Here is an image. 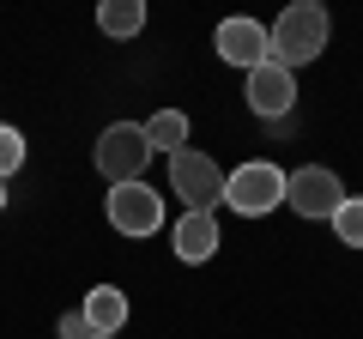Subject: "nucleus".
Segmentation results:
<instances>
[{
  "label": "nucleus",
  "instance_id": "423d86ee",
  "mask_svg": "<svg viewBox=\"0 0 363 339\" xmlns=\"http://www.w3.org/2000/svg\"><path fill=\"white\" fill-rule=\"evenodd\" d=\"M104 212H109V224H116L121 236H157V230H164V194H157V188H145V182L109 188Z\"/></svg>",
  "mask_w": 363,
  "mask_h": 339
},
{
  "label": "nucleus",
  "instance_id": "4468645a",
  "mask_svg": "<svg viewBox=\"0 0 363 339\" xmlns=\"http://www.w3.org/2000/svg\"><path fill=\"white\" fill-rule=\"evenodd\" d=\"M25 164V133L0 121V182H13V170Z\"/></svg>",
  "mask_w": 363,
  "mask_h": 339
},
{
  "label": "nucleus",
  "instance_id": "f3484780",
  "mask_svg": "<svg viewBox=\"0 0 363 339\" xmlns=\"http://www.w3.org/2000/svg\"><path fill=\"white\" fill-rule=\"evenodd\" d=\"M91 339H104V333H91Z\"/></svg>",
  "mask_w": 363,
  "mask_h": 339
},
{
  "label": "nucleus",
  "instance_id": "39448f33",
  "mask_svg": "<svg viewBox=\"0 0 363 339\" xmlns=\"http://www.w3.org/2000/svg\"><path fill=\"white\" fill-rule=\"evenodd\" d=\"M285 206L297 212V218H333L339 206H345V182H339L327 164H303L285 176Z\"/></svg>",
  "mask_w": 363,
  "mask_h": 339
},
{
  "label": "nucleus",
  "instance_id": "7ed1b4c3",
  "mask_svg": "<svg viewBox=\"0 0 363 339\" xmlns=\"http://www.w3.org/2000/svg\"><path fill=\"white\" fill-rule=\"evenodd\" d=\"M224 206H236L242 218H260V212L285 206V170L279 164H242L224 176Z\"/></svg>",
  "mask_w": 363,
  "mask_h": 339
},
{
  "label": "nucleus",
  "instance_id": "20e7f679",
  "mask_svg": "<svg viewBox=\"0 0 363 339\" xmlns=\"http://www.w3.org/2000/svg\"><path fill=\"white\" fill-rule=\"evenodd\" d=\"M169 188L188 200V212H212L224 200V170L212 164L206 152L182 145V152H169Z\"/></svg>",
  "mask_w": 363,
  "mask_h": 339
},
{
  "label": "nucleus",
  "instance_id": "ddd939ff",
  "mask_svg": "<svg viewBox=\"0 0 363 339\" xmlns=\"http://www.w3.org/2000/svg\"><path fill=\"white\" fill-rule=\"evenodd\" d=\"M339 230V243H351V248H363V194H345V206L327 218Z\"/></svg>",
  "mask_w": 363,
  "mask_h": 339
},
{
  "label": "nucleus",
  "instance_id": "f8f14e48",
  "mask_svg": "<svg viewBox=\"0 0 363 339\" xmlns=\"http://www.w3.org/2000/svg\"><path fill=\"white\" fill-rule=\"evenodd\" d=\"M145 140H152V152H182L188 145V116L182 109H157L145 121Z\"/></svg>",
  "mask_w": 363,
  "mask_h": 339
},
{
  "label": "nucleus",
  "instance_id": "9d476101",
  "mask_svg": "<svg viewBox=\"0 0 363 339\" xmlns=\"http://www.w3.org/2000/svg\"><path fill=\"white\" fill-rule=\"evenodd\" d=\"M85 327L91 333H104V339H116L121 333V321H128V297H121L116 285H97V291H85Z\"/></svg>",
  "mask_w": 363,
  "mask_h": 339
},
{
  "label": "nucleus",
  "instance_id": "6e6552de",
  "mask_svg": "<svg viewBox=\"0 0 363 339\" xmlns=\"http://www.w3.org/2000/svg\"><path fill=\"white\" fill-rule=\"evenodd\" d=\"M218 55L230 67H248L255 73L267 61V25H255V18H224L218 25Z\"/></svg>",
  "mask_w": 363,
  "mask_h": 339
},
{
  "label": "nucleus",
  "instance_id": "f257e3e1",
  "mask_svg": "<svg viewBox=\"0 0 363 339\" xmlns=\"http://www.w3.org/2000/svg\"><path fill=\"white\" fill-rule=\"evenodd\" d=\"M321 49H327V6H315V0L285 6V13H279V25L267 30V61H279L285 73L309 67Z\"/></svg>",
  "mask_w": 363,
  "mask_h": 339
},
{
  "label": "nucleus",
  "instance_id": "1a4fd4ad",
  "mask_svg": "<svg viewBox=\"0 0 363 339\" xmlns=\"http://www.w3.org/2000/svg\"><path fill=\"white\" fill-rule=\"evenodd\" d=\"M176 255L188 267H200V261L218 255V224H212V212H182L176 218Z\"/></svg>",
  "mask_w": 363,
  "mask_h": 339
},
{
  "label": "nucleus",
  "instance_id": "2eb2a0df",
  "mask_svg": "<svg viewBox=\"0 0 363 339\" xmlns=\"http://www.w3.org/2000/svg\"><path fill=\"white\" fill-rule=\"evenodd\" d=\"M55 333H61V339H91V327H85V315H79V309H67Z\"/></svg>",
  "mask_w": 363,
  "mask_h": 339
},
{
  "label": "nucleus",
  "instance_id": "f03ea898",
  "mask_svg": "<svg viewBox=\"0 0 363 339\" xmlns=\"http://www.w3.org/2000/svg\"><path fill=\"white\" fill-rule=\"evenodd\" d=\"M97 170L109 176V188L121 182H140L145 164H152V140H145V121H116V128H104V140H97Z\"/></svg>",
  "mask_w": 363,
  "mask_h": 339
},
{
  "label": "nucleus",
  "instance_id": "9b49d317",
  "mask_svg": "<svg viewBox=\"0 0 363 339\" xmlns=\"http://www.w3.org/2000/svg\"><path fill=\"white\" fill-rule=\"evenodd\" d=\"M97 30H104V37H140L145 6L140 0H104V6H97Z\"/></svg>",
  "mask_w": 363,
  "mask_h": 339
},
{
  "label": "nucleus",
  "instance_id": "dca6fc26",
  "mask_svg": "<svg viewBox=\"0 0 363 339\" xmlns=\"http://www.w3.org/2000/svg\"><path fill=\"white\" fill-rule=\"evenodd\" d=\"M0 212H6V182H0Z\"/></svg>",
  "mask_w": 363,
  "mask_h": 339
},
{
  "label": "nucleus",
  "instance_id": "0eeeda50",
  "mask_svg": "<svg viewBox=\"0 0 363 339\" xmlns=\"http://www.w3.org/2000/svg\"><path fill=\"white\" fill-rule=\"evenodd\" d=\"M291 104H297V79H291L279 61H260L255 73H248V109L279 121V116H291Z\"/></svg>",
  "mask_w": 363,
  "mask_h": 339
}]
</instances>
